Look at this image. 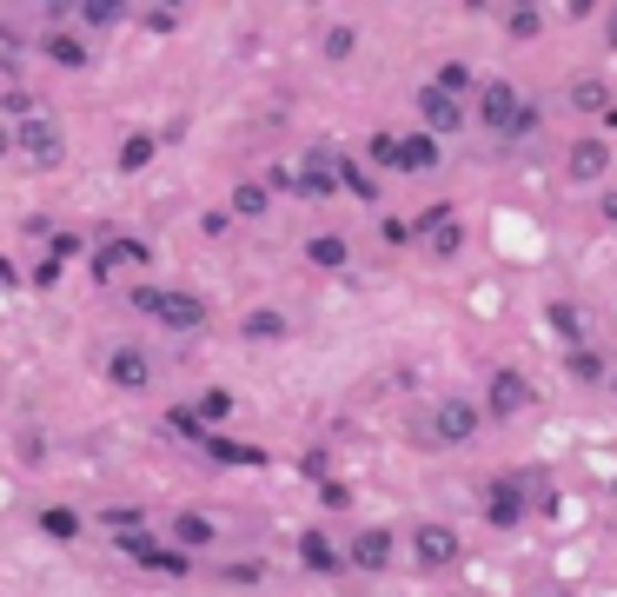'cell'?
Masks as SVG:
<instances>
[{
    "instance_id": "obj_15",
    "label": "cell",
    "mask_w": 617,
    "mask_h": 597,
    "mask_svg": "<svg viewBox=\"0 0 617 597\" xmlns=\"http://www.w3.org/2000/svg\"><path fill=\"white\" fill-rule=\"evenodd\" d=\"M605 166H611V146L605 140H578L572 146V179H598Z\"/></svg>"
},
{
    "instance_id": "obj_17",
    "label": "cell",
    "mask_w": 617,
    "mask_h": 597,
    "mask_svg": "<svg viewBox=\"0 0 617 597\" xmlns=\"http://www.w3.org/2000/svg\"><path fill=\"white\" fill-rule=\"evenodd\" d=\"M213 538H219L213 518H199V512H179V518H173V545H179V552H199V545H213Z\"/></svg>"
},
{
    "instance_id": "obj_13",
    "label": "cell",
    "mask_w": 617,
    "mask_h": 597,
    "mask_svg": "<svg viewBox=\"0 0 617 597\" xmlns=\"http://www.w3.org/2000/svg\"><path fill=\"white\" fill-rule=\"evenodd\" d=\"M485 518H492V525H518V518H525V492H518L512 478H498L492 498H485Z\"/></svg>"
},
{
    "instance_id": "obj_20",
    "label": "cell",
    "mask_w": 617,
    "mask_h": 597,
    "mask_svg": "<svg viewBox=\"0 0 617 597\" xmlns=\"http://www.w3.org/2000/svg\"><path fill=\"white\" fill-rule=\"evenodd\" d=\"M306 259L326 266V272H339V266H346V239H339V233H319V239H306Z\"/></svg>"
},
{
    "instance_id": "obj_7",
    "label": "cell",
    "mask_w": 617,
    "mask_h": 597,
    "mask_svg": "<svg viewBox=\"0 0 617 597\" xmlns=\"http://www.w3.org/2000/svg\"><path fill=\"white\" fill-rule=\"evenodd\" d=\"M412 558H419V572H445V565H459V538L445 525H419L412 532Z\"/></svg>"
},
{
    "instance_id": "obj_8",
    "label": "cell",
    "mask_w": 617,
    "mask_h": 597,
    "mask_svg": "<svg viewBox=\"0 0 617 597\" xmlns=\"http://www.w3.org/2000/svg\"><path fill=\"white\" fill-rule=\"evenodd\" d=\"M432 432H439V445H472V432H479V405L445 399V405L432 412Z\"/></svg>"
},
{
    "instance_id": "obj_2",
    "label": "cell",
    "mask_w": 617,
    "mask_h": 597,
    "mask_svg": "<svg viewBox=\"0 0 617 597\" xmlns=\"http://www.w3.org/2000/svg\"><path fill=\"white\" fill-rule=\"evenodd\" d=\"M13 140H20V146H27V159H33V166H40V173H53V166H60V159H66V133H60V126H53V120H47V113H27V120H20V133H13Z\"/></svg>"
},
{
    "instance_id": "obj_12",
    "label": "cell",
    "mask_w": 617,
    "mask_h": 597,
    "mask_svg": "<svg viewBox=\"0 0 617 597\" xmlns=\"http://www.w3.org/2000/svg\"><path fill=\"white\" fill-rule=\"evenodd\" d=\"M399 166H405V173H439L432 133H399Z\"/></svg>"
},
{
    "instance_id": "obj_34",
    "label": "cell",
    "mask_w": 617,
    "mask_h": 597,
    "mask_svg": "<svg viewBox=\"0 0 617 597\" xmlns=\"http://www.w3.org/2000/svg\"><path fill=\"white\" fill-rule=\"evenodd\" d=\"M512 33L532 40V33H538V7H512Z\"/></svg>"
},
{
    "instance_id": "obj_19",
    "label": "cell",
    "mask_w": 617,
    "mask_h": 597,
    "mask_svg": "<svg viewBox=\"0 0 617 597\" xmlns=\"http://www.w3.org/2000/svg\"><path fill=\"white\" fill-rule=\"evenodd\" d=\"M419 226H432V246H439V253H459V239H465V233H459V219H452V206H432Z\"/></svg>"
},
{
    "instance_id": "obj_18",
    "label": "cell",
    "mask_w": 617,
    "mask_h": 597,
    "mask_svg": "<svg viewBox=\"0 0 617 597\" xmlns=\"http://www.w3.org/2000/svg\"><path fill=\"white\" fill-rule=\"evenodd\" d=\"M266 206H272V186H259V179H239V186H233V213H239V219H259Z\"/></svg>"
},
{
    "instance_id": "obj_6",
    "label": "cell",
    "mask_w": 617,
    "mask_h": 597,
    "mask_svg": "<svg viewBox=\"0 0 617 597\" xmlns=\"http://www.w3.org/2000/svg\"><path fill=\"white\" fill-rule=\"evenodd\" d=\"M133 565H146V572H166V578H179L186 572V552H166L160 538H146V532H126V538H113Z\"/></svg>"
},
{
    "instance_id": "obj_41",
    "label": "cell",
    "mask_w": 617,
    "mask_h": 597,
    "mask_svg": "<svg viewBox=\"0 0 617 597\" xmlns=\"http://www.w3.org/2000/svg\"><path fill=\"white\" fill-rule=\"evenodd\" d=\"M605 379H611V385H617V372H605Z\"/></svg>"
},
{
    "instance_id": "obj_26",
    "label": "cell",
    "mask_w": 617,
    "mask_h": 597,
    "mask_svg": "<svg viewBox=\"0 0 617 597\" xmlns=\"http://www.w3.org/2000/svg\"><path fill=\"white\" fill-rule=\"evenodd\" d=\"M153 146H160V140H153V133H133V140H126V146H120V173H140V166H146V159H153Z\"/></svg>"
},
{
    "instance_id": "obj_30",
    "label": "cell",
    "mask_w": 617,
    "mask_h": 597,
    "mask_svg": "<svg viewBox=\"0 0 617 597\" xmlns=\"http://www.w3.org/2000/svg\"><path fill=\"white\" fill-rule=\"evenodd\" d=\"M339 186H352L359 199H379V179H372V173H359L352 159H339Z\"/></svg>"
},
{
    "instance_id": "obj_14",
    "label": "cell",
    "mask_w": 617,
    "mask_h": 597,
    "mask_svg": "<svg viewBox=\"0 0 617 597\" xmlns=\"http://www.w3.org/2000/svg\"><path fill=\"white\" fill-rule=\"evenodd\" d=\"M299 558H306L312 572H346V552H339L326 532H306V538H299Z\"/></svg>"
},
{
    "instance_id": "obj_21",
    "label": "cell",
    "mask_w": 617,
    "mask_h": 597,
    "mask_svg": "<svg viewBox=\"0 0 617 597\" xmlns=\"http://www.w3.org/2000/svg\"><path fill=\"white\" fill-rule=\"evenodd\" d=\"M66 13H73L80 27H113L126 7H120V0H80V7H66Z\"/></svg>"
},
{
    "instance_id": "obj_36",
    "label": "cell",
    "mask_w": 617,
    "mask_h": 597,
    "mask_svg": "<svg viewBox=\"0 0 617 597\" xmlns=\"http://www.w3.org/2000/svg\"><path fill=\"white\" fill-rule=\"evenodd\" d=\"M53 279H60V259H53V253H47V259H40V266H33V286H53Z\"/></svg>"
},
{
    "instance_id": "obj_16",
    "label": "cell",
    "mask_w": 617,
    "mask_h": 597,
    "mask_svg": "<svg viewBox=\"0 0 617 597\" xmlns=\"http://www.w3.org/2000/svg\"><path fill=\"white\" fill-rule=\"evenodd\" d=\"M545 319H552V332H558V339H565L572 352H585V312H578V306L552 299V312H545Z\"/></svg>"
},
{
    "instance_id": "obj_5",
    "label": "cell",
    "mask_w": 617,
    "mask_h": 597,
    "mask_svg": "<svg viewBox=\"0 0 617 597\" xmlns=\"http://www.w3.org/2000/svg\"><path fill=\"white\" fill-rule=\"evenodd\" d=\"M106 385H120V392H146V385H153V359H146L140 346H113V352H106Z\"/></svg>"
},
{
    "instance_id": "obj_32",
    "label": "cell",
    "mask_w": 617,
    "mask_h": 597,
    "mask_svg": "<svg viewBox=\"0 0 617 597\" xmlns=\"http://www.w3.org/2000/svg\"><path fill=\"white\" fill-rule=\"evenodd\" d=\"M226 412H233L226 392H206V399H199V425H206V432H213V419H226Z\"/></svg>"
},
{
    "instance_id": "obj_3",
    "label": "cell",
    "mask_w": 617,
    "mask_h": 597,
    "mask_svg": "<svg viewBox=\"0 0 617 597\" xmlns=\"http://www.w3.org/2000/svg\"><path fill=\"white\" fill-rule=\"evenodd\" d=\"M153 259V246L146 239H133V233H113L100 253H93V279H113V272H140Z\"/></svg>"
},
{
    "instance_id": "obj_35",
    "label": "cell",
    "mask_w": 617,
    "mask_h": 597,
    "mask_svg": "<svg viewBox=\"0 0 617 597\" xmlns=\"http://www.w3.org/2000/svg\"><path fill=\"white\" fill-rule=\"evenodd\" d=\"M326 53L346 60V53H352V27H332V33H326Z\"/></svg>"
},
{
    "instance_id": "obj_11",
    "label": "cell",
    "mask_w": 617,
    "mask_h": 597,
    "mask_svg": "<svg viewBox=\"0 0 617 597\" xmlns=\"http://www.w3.org/2000/svg\"><path fill=\"white\" fill-rule=\"evenodd\" d=\"M392 545H399V538H392V532H359V538H352V552H346V558H352V565H359V572H385V565H392Z\"/></svg>"
},
{
    "instance_id": "obj_27",
    "label": "cell",
    "mask_w": 617,
    "mask_h": 597,
    "mask_svg": "<svg viewBox=\"0 0 617 597\" xmlns=\"http://www.w3.org/2000/svg\"><path fill=\"white\" fill-rule=\"evenodd\" d=\"M432 86H439V93H452V100H459V93H465V86H472V66H465V60H445V66H439V80H432Z\"/></svg>"
},
{
    "instance_id": "obj_40",
    "label": "cell",
    "mask_w": 617,
    "mask_h": 597,
    "mask_svg": "<svg viewBox=\"0 0 617 597\" xmlns=\"http://www.w3.org/2000/svg\"><path fill=\"white\" fill-rule=\"evenodd\" d=\"M611 47H617V13H611Z\"/></svg>"
},
{
    "instance_id": "obj_39",
    "label": "cell",
    "mask_w": 617,
    "mask_h": 597,
    "mask_svg": "<svg viewBox=\"0 0 617 597\" xmlns=\"http://www.w3.org/2000/svg\"><path fill=\"white\" fill-rule=\"evenodd\" d=\"M0 286H13V266H7V259H0Z\"/></svg>"
},
{
    "instance_id": "obj_4",
    "label": "cell",
    "mask_w": 617,
    "mask_h": 597,
    "mask_svg": "<svg viewBox=\"0 0 617 597\" xmlns=\"http://www.w3.org/2000/svg\"><path fill=\"white\" fill-rule=\"evenodd\" d=\"M518 113H525V100H518L512 80H485V86H479V120H485L492 133H512Z\"/></svg>"
},
{
    "instance_id": "obj_28",
    "label": "cell",
    "mask_w": 617,
    "mask_h": 597,
    "mask_svg": "<svg viewBox=\"0 0 617 597\" xmlns=\"http://www.w3.org/2000/svg\"><path fill=\"white\" fill-rule=\"evenodd\" d=\"M239 332H246V339H286V319H279V312H246Z\"/></svg>"
},
{
    "instance_id": "obj_33",
    "label": "cell",
    "mask_w": 617,
    "mask_h": 597,
    "mask_svg": "<svg viewBox=\"0 0 617 597\" xmlns=\"http://www.w3.org/2000/svg\"><path fill=\"white\" fill-rule=\"evenodd\" d=\"M372 159L379 166H399V133H372Z\"/></svg>"
},
{
    "instance_id": "obj_31",
    "label": "cell",
    "mask_w": 617,
    "mask_h": 597,
    "mask_svg": "<svg viewBox=\"0 0 617 597\" xmlns=\"http://www.w3.org/2000/svg\"><path fill=\"white\" fill-rule=\"evenodd\" d=\"M572 379H585V385L605 379V359H598V352H572Z\"/></svg>"
},
{
    "instance_id": "obj_38",
    "label": "cell",
    "mask_w": 617,
    "mask_h": 597,
    "mask_svg": "<svg viewBox=\"0 0 617 597\" xmlns=\"http://www.w3.org/2000/svg\"><path fill=\"white\" fill-rule=\"evenodd\" d=\"M605 219H617V193H605Z\"/></svg>"
},
{
    "instance_id": "obj_10",
    "label": "cell",
    "mask_w": 617,
    "mask_h": 597,
    "mask_svg": "<svg viewBox=\"0 0 617 597\" xmlns=\"http://www.w3.org/2000/svg\"><path fill=\"white\" fill-rule=\"evenodd\" d=\"M498 419H518L525 405H532V385L518 379V372H492V399H485Z\"/></svg>"
},
{
    "instance_id": "obj_24",
    "label": "cell",
    "mask_w": 617,
    "mask_h": 597,
    "mask_svg": "<svg viewBox=\"0 0 617 597\" xmlns=\"http://www.w3.org/2000/svg\"><path fill=\"white\" fill-rule=\"evenodd\" d=\"M40 532H47V538H60V545H73V538H80V518H73V512H60V505H47V512H40Z\"/></svg>"
},
{
    "instance_id": "obj_1",
    "label": "cell",
    "mask_w": 617,
    "mask_h": 597,
    "mask_svg": "<svg viewBox=\"0 0 617 597\" xmlns=\"http://www.w3.org/2000/svg\"><path fill=\"white\" fill-rule=\"evenodd\" d=\"M133 312L160 319L166 332H199V326H206V299L173 292V286H133Z\"/></svg>"
},
{
    "instance_id": "obj_22",
    "label": "cell",
    "mask_w": 617,
    "mask_h": 597,
    "mask_svg": "<svg viewBox=\"0 0 617 597\" xmlns=\"http://www.w3.org/2000/svg\"><path fill=\"white\" fill-rule=\"evenodd\" d=\"M47 60H60V66H86V47H80L73 33L53 27V33H47Z\"/></svg>"
},
{
    "instance_id": "obj_37",
    "label": "cell",
    "mask_w": 617,
    "mask_h": 597,
    "mask_svg": "<svg viewBox=\"0 0 617 597\" xmlns=\"http://www.w3.org/2000/svg\"><path fill=\"white\" fill-rule=\"evenodd\" d=\"M7 153H13V133H7V126H0V159H7Z\"/></svg>"
},
{
    "instance_id": "obj_9",
    "label": "cell",
    "mask_w": 617,
    "mask_h": 597,
    "mask_svg": "<svg viewBox=\"0 0 617 597\" xmlns=\"http://www.w3.org/2000/svg\"><path fill=\"white\" fill-rule=\"evenodd\" d=\"M419 113H425L432 133H459V126H465V100H452V93H439V86L419 93Z\"/></svg>"
},
{
    "instance_id": "obj_29",
    "label": "cell",
    "mask_w": 617,
    "mask_h": 597,
    "mask_svg": "<svg viewBox=\"0 0 617 597\" xmlns=\"http://www.w3.org/2000/svg\"><path fill=\"white\" fill-rule=\"evenodd\" d=\"M166 432H179L186 445H206V439H213V432L199 425V412H166Z\"/></svg>"
},
{
    "instance_id": "obj_23",
    "label": "cell",
    "mask_w": 617,
    "mask_h": 597,
    "mask_svg": "<svg viewBox=\"0 0 617 597\" xmlns=\"http://www.w3.org/2000/svg\"><path fill=\"white\" fill-rule=\"evenodd\" d=\"M199 452H213V459H226V465H259V459H266V452H253V445H233V439H219V432H213Z\"/></svg>"
},
{
    "instance_id": "obj_25",
    "label": "cell",
    "mask_w": 617,
    "mask_h": 597,
    "mask_svg": "<svg viewBox=\"0 0 617 597\" xmlns=\"http://www.w3.org/2000/svg\"><path fill=\"white\" fill-rule=\"evenodd\" d=\"M572 100H578L585 113H611V86H605V80H578V86H572Z\"/></svg>"
}]
</instances>
